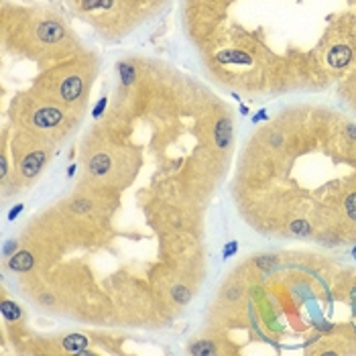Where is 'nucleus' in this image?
I'll use <instances>...</instances> for the list:
<instances>
[{
	"label": "nucleus",
	"mask_w": 356,
	"mask_h": 356,
	"mask_svg": "<svg viewBox=\"0 0 356 356\" xmlns=\"http://www.w3.org/2000/svg\"><path fill=\"white\" fill-rule=\"evenodd\" d=\"M63 120V112L59 108L47 106V108H39L35 114H33V122L39 128H53Z\"/></svg>",
	"instance_id": "nucleus-1"
},
{
	"label": "nucleus",
	"mask_w": 356,
	"mask_h": 356,
	"mask_svg": "<svg viewBox=\"0 0 356 356\" xmlns=\"http://www.w3.org/2000/svg\"><path fill=\"white\" fill-rule=\"evenodd\" d=\"M63 35H65L63 27L59 23H55V21H45V23H41L37 27V37L43 43H57V41L63 39Z\"/></svg>",
	"instance_id": "nucleus-2"
},
{
	"label": "nucleus",
	"mask_w": 356,
	"mask_h": 356,
	"mask_svg": "<svg viewBox=\"0 0 356 356\" xmlns=\"http://www.w3.org/2000/svg\"><path fill=\"white\" fill-rule=\"evenodd\" d=\"M352 59V49L348 45H334L328 51V65L334 70H342Z\"/></svg>",
	"instance_id": "nucleus-3"
},
{
	"label": "nucleus",
	"mask_w": 356,
	"mask_h": 356,
	"mask_svg": "<svg viewBox=\"0 0 356 356\" xmlns=\"http://www.w3.org/2000/svg\"><path fill=\"white\" fill-rule=\"evenodd\" d=\"M43 163H45V153H43V151H35V153H31V155H27L25 161H23V165H21L23 177H27V179L35 177V175L41 171Z\"/></svg>",
	"instance_id": "nucleus-4"
},
{
	"label": "nucleus",
	"mask_w": 356,
	"mask_h": 356,
	"mask_svg": "<svg viewBox=\"0 0 356 356\" xmlns=\"http://www.w3.org/2000/svg\"><path fill=\"white\" fill-rule=\"evenodd\" d=\"M214 139H216L218 149H228V145L232 141V122H230V118H220V120L216 122Z\"/></svg>",
	"instance_id": "nucleus-5"
},
{
	"label": "nucleus",
	"mask_w": 356,
	"mask_h": 356,
	"mask_svg": "<svg viewBox=\"0 0 356 356\" xmlns=\"http://www.w3.org/2000/svg\"><path fill=\"white\" fill-rule=\"evenodd\" d=\"M81 90H83V81H81V78L72 76V78H67V79L61 83L59 94H61V98H63L65 102H74V100L79 98Z\"/></svg>",
	"instance_id": "nucleus-6"
},
{
	"label": "nucleus",
	"mask_w": 356,
	"mask_h": 356,
	"mask_svg": "<svg viewBox=\"0 0 356 356\" xmlns=\"http://www.w3.org/2000/svg\"><path fill=\"white\" fill-rule=\"evenodd\" d=\"M8 267L12 271H19V273H27V271H31L33 267H35V257H33L29 250H21V252H16V254L10 257Z\"/></svg>",
	"instance_id": "nucleus-7"
},
{
	"label": "nucleus",
	"mask_w": 356,
	"mask_h": 356,
	"mask_svg": "<svg viewBox=\"0 0 356 356\" xmlns=\"http://www.w3.org/2000/svg\"><path fill=\"white\" fill-rule=\"evenodd\" d=\"M108 169H110V157L106 155V153H98V155L92 157V161H90V171H92V175L102 177V175L108 173Z\"/></svg>",
	"instance_id": "nucleus-8"
},
{
	"label": "nucleus",
	"mask_w": 356,
	"mask_h": 356,
	"mask_svg": "<svg viewBox=\"0 0 356 356\" xmlns=\"http://www.w3.org/2000/svg\"><path fill=\"white\" fill-rule=\"evenodd\" d=\"M63 348L65 350H70V352H81V350H86V346L90 344L88 342V338L86 336H81V334H70V336H65L63 340H61Z\"/></svg>",
	"instance_id": "nucleus-9"
},
{
	"label": "nucleus",
	"mask_w": 356,
	"mask_h": 356,
	"mask_svg": "<svg viewBox=\"0 0 356 356\" xmlns=\"http://www.w3.org/2000/svg\"><path fill=\"white\" fill-rule=\"evenodd\" d=\"M0 312H2L4 319H8V321H19L21 319V308L14 301L2 299V303H0Z\"/></svg>",
	"instance_id": "nucleus-10"
},
{
	"label": "nucleus",
	"mask_w": 356,
	"mask_h": 356,
	"mask_svg": "<svg viewBox=\"0 0 356 356\" xmlns=\"http://www.w3.org/2000/svg\"><path fill=\"white\" fill-rule=\"evenodd\" d=\"M218 61H226V63H250V55L242 53V51H220Z\"/></svg>",
	"instance_id": "nucleus-11"
},
{
	"label": "nucleus",
	"mask_w": 356,
	"mask_h": 356,
	"mask_svg": "<svg viewBox=\"0 0 356 356\" xmlns=\"http://www.w3.org/2000/svg\"><path fill=\"white\" fill-rule=\"evenodd\" d=\"M118 74H120V81H122V86H130V83L134 81V76H137V72H134V67L130 63H118Z\"/></svg>",
	"instance_id": "nucleus-12"
},
{
	"label": "nucleus",
	"mask_w": 356,
	"mask_h": 356,
	"mask_svg": "<svg viewBox=\"0 0 356 356\" xmlns=\"http://www.w3.org/2000/svg\"><path fill=\"white\" fill-rule=\"evenodd\" d=\"M289 230H291V234L293 236H310L312 234V226H310V222L308 220H293L291 222V226H289Z\"/></svg>",
	"instance_id": "nucleus-13"
},
{
	"label": "nucleus",
	"mask_w": 356,
	"mask_h": 356,
	"mask_svg": "<svg viewBox=\"0 0 356 356\" xmlns=\"http://www.w3.org/2000/svg\"><path fill=\"white\" fill-rule=\"evenodd\" d=\"M190 352L192 354H199V356H208V354H216V346L210 340H201V342H196L190 348Z\"/></svg>",
	"instance_id": "nucleus-14"
},
{
	"label": "nucleus",
	"mask_w": 356,
	"mask_h": 356,
	"mask_svg": "<svg viewBox=\"0 0 356 356\" xmlns=\"http://www.w3.org/2000/svg\"><path fill=\"white\" fill-rule=\"evenodd\" d=\"M171 297L177 301V303H188L192 299V291L188 289L185 285H175L171 289Z\"/></svg>",
	"instance_id": "nucleus-15"
},
{
	"label": "nucleus",
	"mask_w": 356,
	"mask_h": 356,
	"mask_svg": "<svg viewBox=\"0 0 356 356\" xmlns=\"http://www.w3.org/2000/svg\"><path fill=\"white\" fill-rule=\"evenodd\" d=\"M92 208H94V203L90 199L79 198V199L72 201V212H76V214H88V212H92Z\"/></svg>",
	"instance_id": "nucleus-16"
},
{
	"label": "nucleus",
	"mask_w": 356,
	"mask_h": 356,
	"mask_svg": "<svg viewBox=\"0 0 356 356\" xmlns=\"http://www.w3.org/2000/svg\"><path fill=\"white\" fill-rule=\"evenodd\" d=\"M257 267L263 269V273L269 275L277 269V259L275 257H261V259H257Z\"/></svg>",
	"instance_id": "nucleus-17"
},
{
	"label": "nucleus",
	"mask_w": 356,
	"mask_h": 356,
	"mask_svg": "<svg viewBox=\"0 0 356 356\" xmlns=\"http://www.w3.org/2000/svg\"><path fill=\"white\" fill-rule=\"evenodd\" d=\"M112 0H83L81 8L83 10H92V8H110Z\"/></svg>",
	"instance_id": "nucleus-18"
},
{
	"label": "nucleus",
	"mask_w": 356,
	"mask_h": 356,
	"mask_svg": "<svg viewBox=\"0 0 356 356\" xmlns=\"http://www.w3.org/2000/svg\"><path fill=\"white\" fill-rule=\"evenodd\" d=\"M344 210H346V216L350 220H356V194H350L344 201Z\"/></svg>",
	"instance_id": "nucleus-19"
},
{
	"label": "nucleus",
	"mask_w": 356,
	"mask_h": 356,
	"mask_svg": "<svg viewBox=\"0 0 356 356\" xmlns=\"http://www.w3.org/2000/svg\"><path fill=\"white\" fill-rule=\"evenodd\" d=\"M106 104H108V98H100V102L94 106V110H92V116L94 118H100L102 116V112H104V108H106Z\"/></svg>",
	"instance_id": "nucleus-20"
},
{
	"label": "nucleus",
	"mask_w": 356,
	"mask_h": 356,
	"mask_svg": "<svg viewBox=\"0 0 356 356\" xmlns=\"http://www.w3.org/2000/svg\"><path fill=\"white\" fill-rule=\"evenodd\" d=\"M240 293H242V287H238V285H236V287H230V289L226 291V299H228V301H234V299H238V297H240Z\"/></svg>",
	"instance_id": "nucleus-21"
},
{
	"label": "nucleus",
	"mask_w": 356,
	"mask_h": 356,
	"mask_svg": "<svg viewBox=\"0 0 356 356\" xmlns=\"http://www.w3.org/2000/svg\"><path fill=\"white\" fill-rule=\"evenodd\" d=\"M269 145H271V147H281V145H283V137H281L279 132L271 134V137H269Z\"/></svg>",
	"instance_id": "nucleus-22"
},
{
	"label": "nucleus",
	"mask_w": 356,
	"mask_h": 356,
	"mask_svg": "<svg viewBox=\"0 0 356 356\" xmlns=\"http://www.w3.org/2000/svg\"><path fill=\"white\" fill-rule=\"evenodd\" d=\"M236 248H238V242H236V240L228 242V246L224 248V257H232V254L236 252Z\"/></svg>",
	"instance_id": "nucleus-23"
},
{
	"label": "nucleus",
	"mask_w": 356,
	"mask_h": 356,
	"mask_svg": "<svg viewBox=\"0 0 356 356\" xmlns=\"http://www.w3.org/2000/svg\"><path fill=\"white\" fill-rule=\"evenodd\" d=\"M344 132H346V137H348L350 141H356V126H354V124H348Z\"/></svg>",
	"instance_id": "nucleus-24"
},
{
	"label": "nucleus",
	"mask_w": 356,
	"mask_h": 356,
	"mask_svg": "<svg viewBox=\"0 0 356 356\" xmlns=\"http://www.w3.org/2000/svg\"><path fill=\"white\" fill-rule=\"evenodd\" d=\"M23 208H25V206H23V203H16V206H14L12 210H10V214H8V218H10V220H14L16 216H19V214H21V210H23Z\"/></svg>",
	"instance_id": "nucleus-25"
},
{
	"label": "nucleus",
	"mask_w": 356,
	"mask_h": 356,
	"mask_svg": "<svg viewBox=\"0 0 356 356\" xmlns=\"http://www.w3.org/2000/svg\"><path fill=\"white\" fill-rule=\"evenodd\" d=\"M350 301H352V308H354V312H356V285L352 287V291H350Z\"/></svg>",
	"instance_id": "nucleus-26"
},
{
	"label": "nucleus",
	"mask_w": 356,
	"mask_h": 356,
	"mask_svg": "<svg viewBox=\"0 0 356 356\" xmlns=\"http://www.w3.org/2000/svg\"><path fill=\"white\" fill-rule=\"evenodd\" d=\"M0 175L6 177V159L2 157V161H0Z\"/></svg>",
	"instance_id": "nucleus-27"
},
{
	"label": "nucleus",
	"mask_w": 356,
	"mask_h": 356,
	"mask_svg": "<svg viewBox=\"0 0 356 356\" xmlns=\"http://www.w3.org/2000/svg\"><path fill=\"white\" fill-rule=\"evenodd\" d=\"M12 248H16V242H14V240H10V242H6V246H4V252L8 254V252H10Z\"/></svg>",
	"instance_id": "nucleus-28"
},
{
	"label": "nucleus",
	"mask_w": 356,
	"mask_h": 356,
	"mask_svg": "<svg viewBox=\"0 0 356 356\" xmlns=\"http://www.w3.org/2000/svg\"><path fill=\"white\" fill-rule=\"evenodd\" d=\"M41 303H53V297H51V295H41Z\"/></svg>",
	"instance_id": "nucleus-29"
},
{
	"label": "nucleus",
	"mask_w": 356,
	"mask_h": 356,
	"mask_svg": "<svg viewBox=\"0 0 356 356\" xmlns=\"http://www.w3.org/2000/svg\"><path fill=\"white\" fill-rule=\"evenodd\" d=\"M263 118H267V114H265V112H259V116H254V120L259 122V120H263Z\"/></svg>",
	"instance_id": "nucleus-30"
},
{
	"label": "nucleus",
	"mask_w": 356,
	"mask_h": 356,
	"mask_svg": "<svg viewBox=\"0 0 356 356\" xmlns=\"http://www.w3.org/2000/svg\"><path fill=\"white\" fill-rule=\"evenodd\" d=\"M324 354H326V356H336V354H338V352H336V350H326V352H324Z\"/></svg>",
	"instance_id": "nucleus-31"
},
{
	"label": "nucleus",
	"mask_w": 356,
	"mask_h": 356,
	"mask_svg": "<svg viewBox=\"0 0 356 356\" xmlns=\"http://www.w3.org/2000/svg\"><path fill=\"white\" fill-rule=\"evenodd\" d=\"M354 257H356V248H354Z\"/></svg>",
	"instance_id": "nucleus-32"
}]
</instances>
